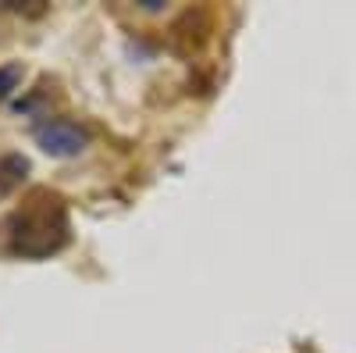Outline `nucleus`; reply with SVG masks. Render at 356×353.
<instances>
[{
    "mask_svg": "<svg viewBox=\"0 0 356 353\" xmlns=\"http://www.w3.org/2000/svg\"><path fill=\"white\" fill-rule=\"evenodd\" d=\"M72 243L68 203L54 189H33L8 214V250L25 260H47Z\"/></svg>",
    "mask_w": 356,
    "mask_h": 353,
    "instance_id": "obj_1",
    "label": "nucleus"
},
{
    "mask_svg": "<svg viewBox=\"0 0 356 353\" xmlns=\"http://www.w3.org/2000/svg\"><path fill=\"white\" fill-rule=\"evenodd\" d=\"M25 175H29V157H22V154H4L0 157V200L11 196L25 182Z\"/></svg>",
    "mask_w": 356,
    "mask_h": 353,
    "instance_id": "obj_3",
    "label": "nucleus"
},
{
    "mask_svg": "<svg viewBox=\"0 0 356 353\" xmlns=\"http://www.w3.org/2000/svg\"><path fill=\"white\" fill-rule=\"evenodd\" d=\"M36 143L40 150L50 154V157H79L86 146H89V132L75 122H68V118H47V122L36 125Z\"/></svg>",
    "mask_w": 356,
    "mask_h": 353,
    "instance_id": "obj_2",
    "label": "nucleus"
},
{
    "mask_svg": "<svg viewBox=\"0 0 356 353\" xmlns=\"http://www.w3.org/2000/svg\"><path fill=\"white\" fill-rule=\"evenodd\" d=\"M22 65H4L0 68V100H11V93L22 86Z\"/></svg>",
    "mask_w": 356,
    "mask_h": 353,
    "instance_id": "obj_4",
    "label": "nucleus"
}]
</instances>
